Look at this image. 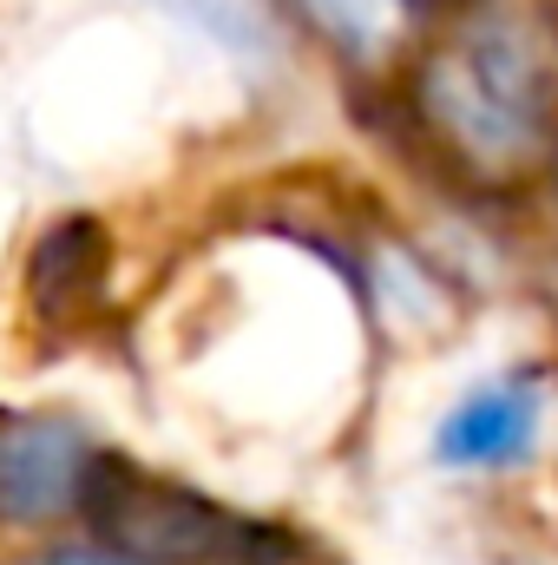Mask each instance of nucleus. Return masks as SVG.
Returning a JSON list of instances; mask_svg holds the SVG:
<instances>
[{"instance_id": "nucleus-1", "label": "nucleus", "mask_w": 558, "mask_h": 565, "mask_svg": "<svg viewBox=\"0 0 558 565\" xmlns=\"http://www.w3.org/2000/svg\"><path fill=\"white\" fill-rule=\"evenodd\" d=\"M552 46L526 13H486L447 40L420 73V106L433 132L480 171L526 164L552 126Z\"/></svg>"}, {"instance_id": "nucleus-8", "label": "nucleus", "mask_w": 558, "mask_h": 565, "mask_svg": "<svg viewBox=\"0 0 558 565\" xmlns=\"http://www.w3.org/2000/svg\"><path fill=\"white\" fill-rule=\"evenodd\" d=\"M237 565H277V559H237Z\"/></svg>"}, {"instance_id": "nucleus-5", "label": "nucleus", "mask_w": 558, "mask_h": 565, "mask_svg": "<svg viewBox=\"0 0 558 565\" xmlns=\"http://www.w3.org/2000/svg\"><path fill=\"white\" fill-rule=\"evenodd\" d=\"M539 440V395L526 382H486L440 422V460L453 467H513Z\"/></svg>"}, {"instance_id": "nucleus-6", "label": "nucleus", "mask_w": 558, "mask_h": 565, "mask_svg": "<svg viewBox=\"0 0 558 565\" xmlns=\"http://www.w3.org/2000/svg\"><path fill=\"white\" fill-rule=\"evenodd\" d=\"M315 33H329L342 53L375 60L408 33V0H296Z\"/></svg>"}, {"instance_id": "nucleus-2", "label": "nucleus", "mask_w": 558, "mask_h": 565, "mask_svg": "<svg viewBox=\"0 0 558 565\" xmlns=\"http://www.w3.org/2000/svg\"><path fill=\"white\" fill-rule=\"evenodd\" d=\"M86 513L99 520L106 546L132 553L139 565H237V559H250L237 546L244 526L224 507H211L191 487L132 473L119 460H99V480H93Z\"/></svg>"}, {"instance_id": "nucleus-3", "label": "nucleus", "mask_w": 558, "mask_h": 565, "mask_svg": "<svg viewBox=\"0 0 558 565\" xmlns=\"http://www.w3.org/2000/svg\"><path fill=\"white\" fill-rule=\"evenodd\" d=\"M99 460L106 454L60 415H0V520L46 526L86 513Z\"/></svg>"}, {"instance_id": "nucleus-7", "label": "nucleus", "mask_w": 558, "mask_h": 565, "mask_svg": "<svg viewBox=\"0 0 558 565\" xmlns=\"http://www.w3.org/2000/svg\"><path fill=\"white\" fill-rule=\"evenodd\" d=\"M20 565H139V559L99 540V546H46V553H33V559H20Z\"/></svg>"}, {"instance_id": "nucleus-4", "label": "nucleus", "mask_w": 558, "mask_h": 565, "mask_svg": "<svg viewBox=\"0 0 558 565\" xmlns=\"http://www.w3.org/2000/svg\"><path fill=\"white\" fill-rule=\"evenodd\" d=\"M106 277H112V244L99 217H60L26 250V302L46 322L93 316L106 302Z\"/></svg>"}]
</instances>
